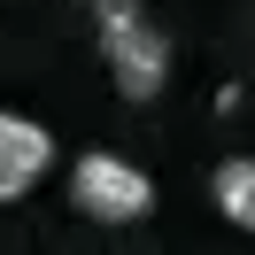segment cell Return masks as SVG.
I'll use <instances>...</instances> for the list:
<instances>
[{"instance_id": "cell-1", "label": "cell", "mask_w": 255, "mask_h": 255, "mask_svg": "<svg viewBox=\"0 0 255 255\" xmlns=\"http://www.w3.org/2000/svg\"><path fill=\"white\" fill-rule=\"evenodd\" d=\"M101 54H109L124 101H155L162 85H170V39H162L131 0H109V8H101Z\"/></svg>"}, {"instance_id": "cell-2", "label": "cell", "mask_w": 255, "mask_h": 255, "mask_svg": "<svg viewBox=\"0 0 255 255\" xmlns=\"http://www.w3.org/2000/svg\"><path fill=\"white\" fill-rule=\"evenodd\" d=\"M70 201L85 209V217H101V224H131V217H147L155 209V186H147V170H131L124 155H85L78 170H70Z\"/></svg>"}, {"instance_id": "cell-3", "label": "cell", "mask_w": 255, "mask_h": 255, "mask_svg": "<svg viewBox=\"0 0 255 255\" xmlns=\"http://www.w3.org/2000/svg\"><path fill=\"white\" fill-rule=\"evenodd\" d=\"M47 162H54L47 124H31V116H8V109H0V201H23V193L47 178Z\"/></svg>"}, {"instance_id": "cell-4", "label": "cell", "mask_w": 255, "mask_h": 255, "mask_svg": "<svg viewBox=\"0 0 255 255\" xmlns=\"http://www.w3.org/2000/svg\"><path fill=\"white\" fill-rule=\"evenodd\" d=\"M209 193H217V209L240 224V232H255V155H232V162H217Z\"/></svg>"}, {"instance_id": "cell-5", "label": "cell", "mask_w": 255, "mask_h": 255, "mask_svg": "<svg viewBox=\"0 0 255 255\" xmlns=\"http://www.w3.org/2000/svg\"><path fill=\"white\" fill-rule=\"evenodd\" d=\"M93 8H109V0H93Z\"/></svg>"}]
</instances>
